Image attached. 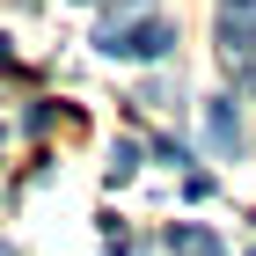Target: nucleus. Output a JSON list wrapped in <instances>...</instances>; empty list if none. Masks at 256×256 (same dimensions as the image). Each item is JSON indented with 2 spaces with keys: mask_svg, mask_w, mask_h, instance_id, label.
Listing matches in <instances>:
<instances>
[{
  "mask_svg": "<svg viewBox=\"0 0 256 256\" xmlns=\"http://www.w3.org/2000/svg\"><path fill=\"white\" fill-rule=\"evenodd\" d=\"M234 8H256V0H227V15H234Z\"/></svg>",
  "mask_w": 256,
  "mask_h": 256,
  "instance_id": "423d86ee",
  "label": "nucleus"
},
{
  "mask_svg": "<svg viewBox=\"0 0 256 256\" xmlns=\"http://www.w3.org/2000/svg\"><path fill=\"white\" fill-rule=\"evenodd\" d=\"M168 256H227V249H220V234L205 220H176L168 227Z\"/></svg>",
  "mask_w": 256,
  "mask_h": 256,
  "instance_id": "7ed1b4c3",
  "label": "nucleus"
},
{
  "mask_svg": "<svg viewBox=\"0 0 256 256\" xmlns=\"http://www.w3.org/2000/svg\"><path fill=\"white\" fill-rule=\"evenodd\" d=\"M205 146H212V154H242V118H234V102H205Z\"/></svg>",
  "mask_w": 256,
  "mask_h": 256,
  "instance_id": "f03ea898",
  "label": "nucleus"
},
{
  "mask_svg": "<svg viewBox=\"0 0 256 256\" xmlns=\"http://www.w3.org/2000/svg\"><path fill=\"white\" fill-rule=\"evenodd\" d=\"M132 168H139V146H132V139H118V146H110V176L124 183V176H132Z\"/></svg>",
  "mask_w": 256,
  "mask_h": 256,
  "instance_id": "39448f33",
  "label": "nucleus"
},
{
  "mask_svg": "<svg viewBox=\"0 0 256 256\" xmlns=\"http://www.w3.org/2000/svg\"><path fill=\"white\" fill-rule=\"evenodd\" d=\"M220 52L249 74V66H256V22H234V15H227V22H220Z\"/></svg>",
  "mask_w": 256,
  "mask_h": 256,
  "instance_id": "20e7f679",
  "label": "nucleus"
},
{
  "mask_svg": "<svg viewBox=\"0 0 256 256\" xmlns=\"http://www.w3.org/2000/svg\"><path fill=\"white\" fill-rule=\"evenodd\" d=\"M96 44L110 52V59H161L168 44H176V22L168 15H139V22H102Z\"/></svg>",
  "mask_w": 256,
  "mask_h": 256,
  "instance_id": "f257e3e1",
  "label": "nucleus"
},
{
  "mask_svg": "<svg viewBox=\"0 0 256 256\" xmlns=\"http://www.w3.org/2000/svg\"><path fill=\"white\" fill-rule=\"evenodd\" d=\"M249 256H256V249H249Z\"/></svg>",
  "mask_w": 256,
  "mask_h": 256,
  "instance_id": "6e6552de",
  "label": "nucleus"
},
{
  "mask_svg": "<svg viewBox=\"0 0 256 256\" xmlns=\"http://www.w3.org/2000/svg\"><path fill=\"white\" fill-rule=\"evenodd\" d=\"M80 8H88V0H80Z\"/></svg>",
  "mask_w": 256,
  "mask_h": 256,
  "instance_id": "0eeeda50",
  "label": "nucleus"
}]
</instances>
